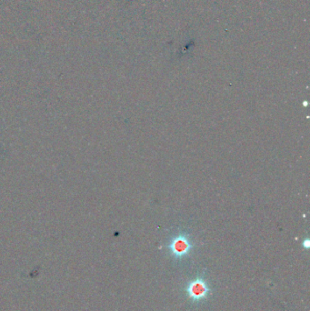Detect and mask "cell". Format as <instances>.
Listing matches in <instances>:
<instances>
[{
    "instance_id": "1",
    "label": "cell",
    "mask_w": 310,
    "mask_h": 311,
    "mask_svg": "<svg viewBox=\"0 0 310 311\" xmlns=\"http://www.w3.org/2000/svg\"><path fill=\"white\" fill-rule=\"evenodd\" d=\"M210 286L202 277H198L187 284L186 292L193 303L202 302L208 298Z\"/></svg>"
},
{
    "instance_id": "2",
    "label": "cell",
    "mask_w": 310,
    "mask_h": 311,
    "mask_svg": "<svg viewBox=\"0 0 310 311\" xmlns=\"http://www.w3.org/2000/svg\"><path fill=\"white\" fill-rule=\"evenodd\" d=\"M169 249L175 259H182L190 253L192 244L187 236L181 235L175 237L173 241H171Z\"/></svg>"
}]
</instances>
